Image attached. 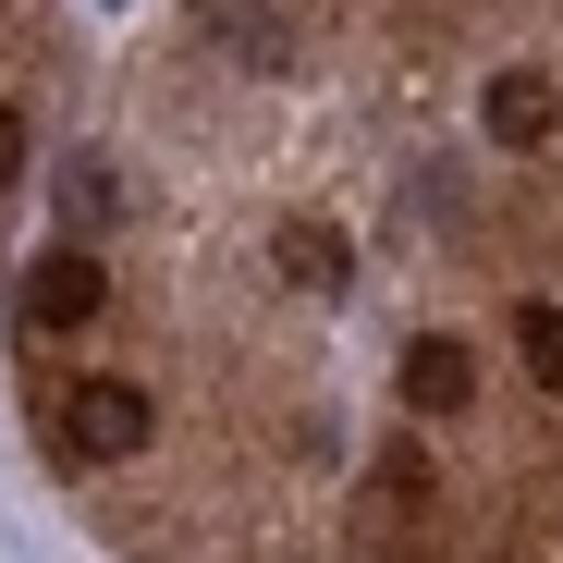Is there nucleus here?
<instances>
[{
  "label": "nucleus",
  "mask_w": 563,
  "mask_h": 563,
  "mask_svg": "<svg viewBox=\"0 0 563 563\" xmlns=\"http://www.w3.org/2000/svg\"><path fill=\"white\" fill-rule=\"evenodd\" d=\"M111 307V269H99V245H49L37 269H25V331H86Z\"/></svg>",
  "instance_id": "1"
},
{
  "label": "nucleus",
  "mask_w": 563,
  "mask_h": 563,
  "mask_svg": "<svg viewBox=\"0 0 563 563\" xmlns=\"http://www.w3.org/2000/svg\"><path fill=\"white\" fill-rule=\"evenodd\" d=\"M405 405L417 417H465V405H478V343H453V331L405 343Z\"/></svg>",
  "instance_id": "2"
},
{
  "label": "nucleus",
  "mask_w": 563,
  "mask_h": 563,
  "mask_svg": "<svg viewBox=\"0 0 563 563\" xmlns=\"http://www.w3.org/2000/svg\"><path fill=\"white\" fill-rule=\"evenodd\" d=\"M62 429H74V453H135V441H147V393H135V380H74Z\"/></svg>",
  "instance_id": "3"
},
{
  "label": "nucleus",
  "mask_w": 563,
  "mask_h": 563,
  "mask_svg": "<svg viewBox=\"0 0 563 563\" xmlns=\"http://www.w3.org/2000/svg\"><path fill=\"white\" fill-rule=\"evenodd\" d=\"M478 123H490V147H551V123H563V99H551V74H490V99H478Z\"/></svg>",
  "instance_id": "4"
},
{
  "label": "nucleus",
  "mask_w": 563,
  "mask_h": 563,
  "mask_svg": "<svg viewBox=\"0 0 563 563\" xmlns=\"http://www.w3.org/2000/svg\"><path fill=\"white\" fill-rule=\"evenodd\" d=\"M282 269H295L307 295H343V269H355V257H343L331 221H282Z\"/></svg>",
  "instance_id": "5"
},
{
  "label": "nucleus",
  "mask_w": 563,
  "mask_h": 563,
  "mask_svg": "<svg viewBox=\"0 0 563 563\" xmlns=\"http://www.w3.org/2000/svg\"><path fill=\"white\" fill-rule=\"evenodd\" d=\"M197 13L221 25V49H233V62H257V74L282 62V13H269V0H197Z\"/></svg>",
  "instance_id": "6"
},
{
  "label": "nucleus",
  "mask_w": 563,
  "mask_h": 563,
  "mask_svg": "<svg viewBox=\"0 0 563 563\" xmlns=\"http://www.w3.org/2000/svg\"><path fill=\"white\" fill-rule=\"evenodd\" d=\"M62 209H74V233H111L123 221V172L111 159H62Z\"/></svg>",
  "instance_id": "7"
},
{
  "label": "nucleus",
  "mask_w": 563,
  "mask_h": 563,
  "mask_svg": "<svg viewBox=\"0 0 563 563\" xmlns=\"http://www.w3.org/2000/svg\"><path fill=\"white\" fill-rule=\"evenodd\" d=\"M515 343H527V367H539V393H563V307H515Z\"/></svg>",
  "instance_id": "8"
},
{
  "label": "nucleus",
  "mask_w": 563,
  "mask_h": 563,
  "mask_svg": "<svg viewBox=\"0 0 563 563\" xmlns=\"http://www.w3.org/2000/svg\"><path fill=\"white\" fill-rule=\"evenodd\" d=\"M13 172H25V123H13V111H0V184H13Z\"/></svg>",
  "instance_id": "9"
}]
</instances>
